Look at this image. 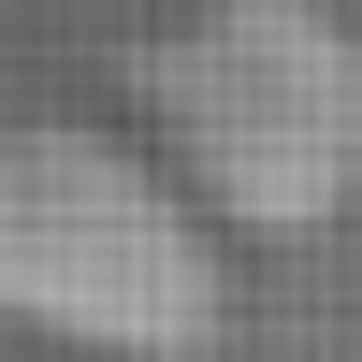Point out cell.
Listing matches in <instances>:
<instances>
[{
    "label": "cell",
    "mask_w": 362,
    "mask_h": 362,
    "mask_svg": "<svg viewBox=\"0 0 362 362\" xmlns=\"http://www.w3.org/2000/svg\"><path fill=\"white\" fill-rule=\"evenodd\" d=\"M131 73H145V116L174 145L160 174L218 232L305 247L362 203V29H348V0H203Z\"/></svg>",
    "instance_id": "obj_1"
},
{
    "label": "cell",
    "mask_w": 362,
    "mask_h": 362,
    "mask_svg": "<svg viewBox=\"0 0 362 362\" xmlns=\"http://www.w3.org/2000/svg\"><path fill=\"white\" fill-rule=\"evenodd\" d=\"M0 319L102 362H189L232 319L218 218L116 131H0Z\"/></svg>",
    "instance_id": "obj_2"
}]
</instances>
